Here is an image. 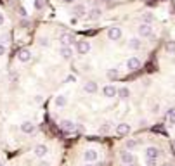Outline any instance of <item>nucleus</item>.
<instances>
[{
    "label": "nucleus",
    "mask_w": 175,
    "mask_h": 166,
    "mask_svg": "<svg viewBox=\"0 0 175 166\" xmlns=\"http://www.w3.org/2000/svg\"><path fill=\"white\" fill-rule=\"evenodd\" d=\"M63 2H64V4H73L75 0H63Z\"/></svg>",
    "instance_id": "nucleus-36"
},
{
    "label": "nucleus",
    "mask_w": 175,
    "mask_h": 166,
    "mask_svg": "<svg viewBox=\"0 0 175 166\" xmlns=\"http://www.w3.org/2000/svg\"><path fill=\"white\" fill-rule=\"evenodd\" d=\"M153 21H154L153 12H144V14H142V23H146V24H151Z\"/></svg>",
    "instance_id": "nucleus-19"
},
{
    "label": "nucleus",
    "mask_w": 175,
    "mask_h": 166,
    "mask_svg": "<svg viewBox=\"0 0 175 166\" xmlns=\"http://www.w3.org/2000/svg\"><path fill=\"white\" fill-rule=\"evenodd\" d=\"M18 61H21V63H30V61H31V52L28 50V48L19 50L18 52Z\"/></svg>",
    "instance_id": "nucleus-5"
},
{
    "label": "nucleus",
    "mask_w": 175,
    "mask_h": 166,
    "mask_svg": "<svg viewBox=\"0 0 175 166\" xmlns=\"http://www.w3.org/2000/svg\"><path fill=\"white\" fill-rule=\"evenodd\" d=\"M137 147V140H128L127 142V149H134Z\"/></svg>",
    "instance_id": "nucleus-28"
},
{
    "label": "nucleus",
    "mask_w": 175,
    "mask_h": 166,
    "mask_svg": "<svg viewBox=\"0 0 175 166\" xmlns=\"http://www.w3.org/2000/svg\"><path fill=\"white\" fill-rule=\"evenodd\" d=\"M66 102H68V100H66V97H64V95H59V97H56V106H59V107H64V106H66Z\"/></svg>",
    "instance_id": "nucleus-22"
},
{
    "label": "nucleus",
    "mask_w": 175,
    "mask_h": 166,
    "mask_svg": "<svg viewBox=\"0 0 175 166\" xmlns=\"http://www.w3.org/2000/svg\"><path fill=\"white\" fill-rule=\"evenodd\" d=\"M97 159V152L95 151H87L85 152V161H95Z\"/></svg>",
    "instance_id": "nucleus-21"
},
{
    "label": "nucleus",
    "mask_w": 175,
    "mask_h": 166,
    "mask_svg": "<svg viewBox=\"0 0 175 166\" xmlns=\"http://www.w3.org/2000/svg\"><path fill=\"white\" fill-rule=\"evenodd\" d=\"M33 152H35V156H37V158H45V154L49 152V149H47V145L38 144V145H35Z\"/></svg>",
    "instance_id": "nucleus-9"
},
{
    "label": "nucleus",
    "mask_w": 175,
    "mask_h": 166,
    "mask_svg": "<svg viewBox=\"0 0 175 166\" xmlns=\"http://www.w3.org/2000/svg\"><path fill=\"white\" fill-rule=\"evenodd\" d=\"M76 50H78V54H87L90 50V43L87 40H78L76 42Z\"/></svg>",
    "instance_id": "nucleus-6"
},
{
    "label": "nucleus",
    "mask_w": 175,
    "mask_h": 166,
    "mask_svg": "<svg viewBox=\"0 0 175 166\" xmlns=\"http://www.w3.org/2000/svg\"><path fill=\"white\" fill-rule=\"evenodd\" d=\"M38 166H50V164H49V163H47V161H42V163H40V164H38Z\"/></svg>",
    "instance_id": "nucleus-35"
},
{
    "label": "nucleus",
    "mask_w": 175,
    "mask_h": 166,
    "mask_svg": "<svg viewBox=\"0 0 175 166\" xmlns=\"http://www.w3.org/2000/svg\"><path fill=\"white\" fill-rule=\"evenodd\" d=\"M128 47L132 50H139V48H142V40L141 38H130L128 40Z\"/></svg>",
    "instance_id": "nucleus-14"
},
{
    "label": "nucleus",
    "mask_w": 175,
    "mask_h": 166,
    "mask_svg": "<svg viewBox=\"0 0 175 166\" xmlns=\"http://www.w3.org/2000/svg\"><path fill=\"white\" fill-rule=\"evenodd\" d=\"M4 54H5V45L0 43V55H4Z\"/></svg>",
    "instance_id": "nucleus-31"
},
{
    "label": "nucleus",
    "mask_w": 175,
    "mask_h": 166,
    "mask_svg": "<svg viewBox=\"0 0 175 166\" xmlns=\"http://www.w3.org/2000/svg\"><path fill=\"white\" fill-rule=\"evenodd\" d=\"M161 166H172V164H168V163H163V164H161Z\"/></svg>",
    "instance_id": "nucleus-37"
},
{
    "label": "nucleus",
    "mask_w": 175,
    "mask_h": 166,
    "mask_svg": "<svg viewBox=\"0 0 175 166\" xmlns=\"http://www.w3.org/2000/svg\"><path fill=\"white\" fill-rule=\"evenodd\" d=\"M4 21H5V18H4V14H0V26L4 24Z\"/></svg>",
    "instance_id": "nucleus-33"
},
{
    "label": "nucleus",
    "mask_w": 175,
    "mask_h": 166,
    "mask_svg": "<svg viewBox=\"0 0 175 166\" xmlns=\"http://www.w3.org/2000/svg\"><path fill=\"white\" fill-rule=\"evenodd\" d=\"M101 14H102V11H101V9H92V11L89 12V19L95 21V19H99V18H101Z\"/></svg>",
    "instance_id": "nucleus-18"
},
{
    "label": "nucleus",
    "mask_w": 175,
    "mask_h": 166,
    "mask_svg": "<svg viewBox=\"0 0 175 166\" xmlns=\"http://www.w3.org/2000/svg\"><path fill=\"white\" fill-rule=\"evenodd\" d=\"M158 111H160V106H158V104H156V106H153V113H158Z\"/></svg>",
    "instance_id": "nucleus-34"
},
{
    "label": "nucleus",
    "mask_w": 175,
    "mask_h": 166,
    "mask_svg": "<svg viewBox=\"0 0 175 166\" xmlns=\"http://www.w3.org/2000/svg\"><path fill=\"white\" fill-rule=\"evenodd\" d=\"M102 92H104V95L108 97V99H113L115 95H118V88H116L115 85H106L104 88H102Z\"/></svg>",
    "instance_id": "nucleus-7"
},
{
    "label": "nucleus",
    "mask_w": 175,
    "mask_h": 166,
    "mask_svg": "<svg viewBox=\"0 0 175 166\" xmlns=\"http://www.w3.org/2000/svg\"><path fill=\"white\" fill-rule=\"evenodd\" d=\"M168 119H170V125H175V111L168 113Z\"/></svg>",
    "instance_id": "nucleus-26"
},
{
    "label": "nucleus",
    "mask_w": 175,
    "mask_h": 166,
    "mask_svg": "<svg viewBox=\"0 0 175 166\" xmlns=\"http://www.w3.org/2000/svg\"><path fill=\"white\" fill-rule=\"evenodd\" d=\"M109 130H111V123H104V125L99 128V133H109Z\"/></svg>",
    "instance_id": "nucleus-23"
},
{
    "label": "nucleus",
    "mask_w": 175,
    "mask_h": 166,
    "mask_svg": "<svg viewBox=\"0 0 175 166\" xmlns=\"http://www.w3.org/2000/svg\"><path fill=\"white\" fill-rule=\"evenodd\" d=\"M120 159H121L125 164H134L135 163V158H134L132 152H121V154H120Z\"/></svg>",
    "instance_id": "nucleus-12"
},
{
    "label": "nucleus",
    "mask_w": 175,
    "mask_h": 166,
    "mask_svg": "<svg viewBox=\"0 0 175 166\" xmlns=\"http://www.w3.org/2000/svg\"><path fill=\"white\" fill-rule=\"evenodd\" d=\"M19 14H21V16H23V18H26V16H28V14H26V11H24V9H23V7H21V9H19Z\"/></svg>",
    "instance_id": "nucleus-32"
},
{
    "label": "nucleus",
    "mask_w": 175,
    "mask_h": 166,
    "mask_svg": "<svg viewBox=\"0 0 175 166\" xmlns=\"http://www.w3.org/2000/svg\"><path fill=\"white\" fill-rule=\"evenodd\" d=\"M59 54L63 55V59H71V55H73V50H71V47H61Z\"/></svg>",
    "instance_id": "nucleus-17"
},
{
    "label": "nucleus",
    "mask_w": 175,
    "mask_h": 166,
    "mask_svg": "<svg viewBox=\"0 0 175 166\" xmlns=\"http://www.w3.org/2000/svg\"><path fill=\"white\" fill-rule=\"evenodd\" d=\"M66 81H69V83H71V81H73V83H75V81H76V78H75L73 74H69V76L66 78Z\"/></svg>",
    "instance_id": "nucleus-30"
},
{
    "label": "nucleus",
    "mask_w": 175,
    "mask_h": 166,
    "mask_svg": "<svg viewBox=\"0 0 175 166\" xmlns=\"http://www.w3.org/2000/svg\"><path fill=\"white\" fill-rule=\"evenodd\" d=\"M59 42H61V45H63V47H71V45L75 43V37L71 33H63L59 37Z\"/></svg>",
    "instance_id": "nucleus-2"
},
{
    "label": "nucleus",
    "mask_w": 175,
    "mask_h": 166,
    "mask_svg": "<svg viewBox=\"0 0 175 166\" xmlns=\"http://www.w3.org/2000/svg\"><path fill=\"white\" fill-rule=\"evenodd\" d=\"M147 166H156V159H146Z\"/></svg>",
    "instance_id": "nucleus-29"
},
{
    "label": "nucleus",
    "mask_w": 175,
    "mask_h": 166,
    "mask_svg": "<svg viewBox=\"0 0 175 166\" xmlns=\"http://www.w3.org/2000/svg\"><path fill=\"white\" fill-rule=\"evenodd\" d=\"M35 9H37V11H40V9H44V5H45V2L44 0H35Z\"/></svg>",
    "instance_id": "nucleus-24"
},
{
    "label": "nucleus",
    "mask_w": 175,
    "mask_h": 166,
    "mask_svg": "<svg viewBox=\"0 0 175 166\" xmlns=\"http://www.w3.org/2000/svg\"><path fill=\"white\" fill-rule=\"evenodd\" d=\"M83 90H85V92H89V93H94L97 90V85H95V83H92V81H89V83H85Z\"/></svg>",
    "instance_id": "nucleus-20"
},
{
    "label": "nucleus",
    "mask_w": 175,
    "mask_h": 166,
    "mask_svg": "<svg viewBox=\"0 0 175 166\" xmlns=\"http://www.w3.org/2000/svg\"><path fill=\"white\" fill-rule=\"evenodd\" d=\"M73 14H75V16H78V18L85 16V14H87L85 5H82V4H75V5H73Z\"/></svg>",
    "instance_id": "nucleus-13"
},
{
    "label": "nucleus",
    "mask_w": 175,
    "mask_h": 166,
    "mask_svg": "<svg viewBox=\"0 0 175 166\" xmlns=\"http://www.w3.org/2000/svg\"><path fill=\"white\" fill-rule=\"evenodd\" d=\"M21 132H24V133H33L35 132V125L31 121H24L21 125Z\"/></svg>",
    "instance_id": "nucleus-15"
},
{
    "label": "nucleus",
    "mask_w": 175,
    "mask_h": 166,
    "mask_svg": "<svg viewBox=\"0 0 175 166\" xmlns=\"http://www.w3.org/2000/svg\"><path fill=\"white\" fill-rule=\"evenodd\" d=\"M158 158H160V149H156V147L146 149V159H158Z\"/></svg>",
    "instance_id": "nucleus-11"
},
{
    "label": "nucleus",
    "mask_w": 175,
    "mask_h": 166,
    "mask_svg": "<svg viewBox=\"0 0 175 166\" xmlns=\"http://www.w3.org/2000/svg\"><path fill=\"white\" fill-rule=\"evenodd\" d=\"M167 50L168 52H175V42H168V43H167Z\"/></svg>",
    "instance_id": "nucleus-27"
},
{
    "label": "nucleus",
    "mask_w": 175,
    "mask_h": 166,
    "mask_svg": "<svg viewBox=\"0 0 175 166\" xmlns=\"http://www.w3.org/2000/svg\"><path fill=\"white\" fill-rule=\"evenodd\" d=\"M121 35H123L121 28H116V26H115V28H109V30H108V38L111 42H118L120 38H121Z\"/></svg>",
    "instance_id": "nucleus-1"
},
{
    "label": "nucleus",
    "mask_w": 175,
    "mask_h": 166,
    "mask_svg": "<svg viewBox=\"0 0 175 166\" xmlns=\"http://www.w3.org/2000/svg\"><path fill=\"white\" fill-rule=\"evenodd\" d=\"M59 126H61V128H63V130H64V132H66V133H73L75 130L78 128V126L75 125L73 121H69V119H63V121L59 123Z\"/></svg>",
    "instance_id": "nucleus-4"
},
{
    "label": "nucleus",
    "mask_w": 175,
    "mask_h": 166,
    "mask_svg": "<svg viewBox=\"0 0 175 166\" xmlns=\"http://www.w3.org/2000/svg\"><path fill=\"white\" fill-rule=\"evenodd\" d=\"M118 97L121 100H127L128 97H130V90H128L127 87H121V88H118Z\"/></svg>",
    "instance_id": "nucleus-16"
},
{
    "label": "nucleus",
    "mask_w": 175,
    "mask_h": 166,
    "mask_svg": "<svg viewBox=\"0 0 175 166\" xmlns=\"http://www.w3.org/2000/svg\"><path fill=\"white\" fill-rule=\"evenodd\" d=\"M108 78H109V80H113V78H118V71H116V69H109L108 71Z\"/></svg>",
    "instance_id": "nucleus-25"
},
{
    "label": "nucleus",
    "mask_w": 175,
    "mask_h": 166,
    "mask_svg": "<svg viewBox=\"0 0 175 166\" xmlns=\"http://www.w3.org/2000/svg\"><path fill=\"white\" fill-rule=\"evenodd\" d=\"M130 130H132V128H130V125H128V123H120V125H116L115 132L118 133V135H127Z\"/></svg>",
    "instance_id": "nucleus-10"
},
{
    "label": "nucleus",
    "mask_w": 175,
    "mask_h": 166,
    "mask_svg": "<svg viewBox=\"0 0 175 166\" xmlns=\"http://www.w3.org/2000/svg\"><path fill=\"white\" fill-rule=\"evenodd\" d=\"M127 166H135V164H127Z\"/></svg>",
    "instance_id": "nucleus-39"
},
{
    "label": "nucleus",
    "mask_w": 175,
    "mask_h": 166,
    "mask_svg": "<svg viewBox=\"0 0 175 166\" xmlns=\"http://www.w3.org/2000/svg\"><path fill=\"white\" fill-rule=\"evenodd\" d=\"M139 68H141V61H139L137 57H130V59L127 61V69L128 71H137Z\"/></svg>",
    "instance_id": "nucleus-8"
},
{
    "label": "nucleus",
    "mask_w": 175,
    "mask_h": 166,
    "mask_svg": "<svg viewBox=\"0 0 175 166\" xmlns=\"http://www.w3.org/2000/svg\"><path fill=\"white\" fill-rule=\"evenodd\" d=\"M0 166H4V163H2V161H0Z\"/></svg>",
    "instance_id": "nucleus-38"
},
{
    "label": "nucleus",
    "mask_w": 175,
    "mask_h": 166,
    "mask_svg": "<svg viewBox=\"0 0 175 166\" xmlns=\"http://www.w3.org/2000/svg\"><path fill=\"white\" fill-rule=\"evenodd\" d=\"M85 166H94V164H85Z\"/></svg>",
    "instance_id": "nucleus-40"
},
{
    "label": "nucleus",
    "mask_w": 175,
    "mask_h": 166,
    "mask_svg": "<svg viewBox=\"0 0 175 166\" xmlns=\"http://www.w3.org/2000/svg\"><path fill=\"white\" fill-rule=\"evenodd\" d=\"M139 35H141L142 38L151 37V35H153V28H151V24H146V23H141V24H139Z\"/></svg>",
    "instance_id": "nucleus-3"
},
{
    "label": "nucleus",
    "mask_w": 175,
    "mask_h": 166,
    "mask_svg": "<svg viewBox=\"0 0 175 166\" xmlns=\"http://www.w3.org/2000/svg\"><path fill=\"white\" fill-rule=\"evenodd\" d=\"M173 147H175V140H173Z\"/></svg>",
    "instance_id": "nucleus-41"
}]
</instances>
